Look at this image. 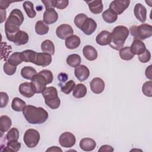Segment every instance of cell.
Listing matches in <instances>:
<instances>
[{"mask_svg":"<svg viewBox=\"0 0 152 152\" xmlns=\"http://www.w3.org/2000/svg\"><path fill=\"white\" fill-rule=\"evenodd\" d=\"M18 90L20 93L27 98H30L35 94V91L31 83L24 82L20 84Z\"/></svg>","mask_w":152,"mask_h":152,"instance_id":"9a60e30c","label":"cell"},{"mask_svg":"<svg viewBox=\"0 0 152 152\" xmlns=\"http://www.w3.org/2000/svg\"><path fill=\"white\" fill-rule=\"evenodd\" d=\"M134 13L137 18L141 23H144L147 19V10L146 8L140 3L137 4L134 8Z\"/></svg>","mask_w":152,"mask_h":152,"instance_id":"e0dca14e","label":"cell"},{"mask_svg":"<svg viewBox=\"0 0 152 152\" xmlns=\"http://www.w3.org/2000/svg\"><path fill=\"white\" fill-rule=\"evenodd\" d=\"M83 53L84 57L90 61H94L97 58L96 49L91 45H86L83 49Z\"/></svg>","mask_w":152,"mask_h":152,"instance_id":"44dd1931","label":"cell"},{"mask_svg":"<svg viewBox=\"0 0 152 152\" xmlns=\"http://www.w3.org/2000/svg\"><path fill=\"white\" fill-rule=\"evenodd\" d=\"M42 2L45 5V8L47 10L55 8L56 0H42Z\"/></svg>","mask_w":152,"mask_h":152,"instance_id":"bcb514c9","label":"cell"},{"mask_svg":"<svg viewBox=\"0 0 152 152\" xmlns=\"http://www.w3.org/2000/svg\"><path fill=\"white\" fill-rule=\"evenodd\" d=\"M142 92L147 97H151L152 96V81L151 80L146 81L143 84Z\"/></svg>","mask_w":152,"mask_h":152,"instance_id":"ab89813d","label":"cell"},{"mask_svg":"<svg viewBox=\"0 0 152 152\" xmlns=\"http://www.w3.org/2000/svg\"><path fill=\"white\" fill-rule=\"evenodd\" d=\"M75 86V82L73 80H69L65 83L64 85L61 86V91L66 94H68L71 92V91H73Z\"/></svg>","mask_w":152,"mask_h":152,"instance_id":"f35d334b","label":"cell"},{"mask_svg":"<svg viewBox=\"0 0 152 152\" xmlns=\"http://www.w3.org/2000/svg\"><path fill=\"white\" fill-rule=\"evenodd\" d=\"M23 60L21 57V52H14L12 53L8 59L7 62H8L10 64L14 66H17L18 65L21 64Z\"/></svg>","mask_w":152,"mask_h":152,"instance_id":"74e56055","label":"cell"},{"mask_svg":"<svg viewBox=\"0 0 152 152\" xmlns=\"http://www.w3.org/2000/svg\"><path fill=\"white\" fill-rule=\"evenodd\" d=\"M80 38L78 36L73 34L65 39V45L68 49H74L80 46Z\"/></svg>","mask_w":152,"mask_h":152,"instance_id":"cb8c5ba5","label":"cell"},{"mask_svg":"<svg viewBox=\"0 0 152 152\" xmlns=\"http://www.w3.org/2000/svg\"><path fill=\"white\" fill-rule=\"evenodd\" d=\"M81 61V56L78 54H71L68 56L66 58L67 64L73 68H75L78 66Z\"/></svg>","mask_w":152,"mask_h":152,"instance_id":"d6a6232c","label":"cell"},{"mask_svg":"<svg viewBox=\"0 0 152 152\" xmlns=\"http://www.w3.org/2000/svg\"><path fill=\"white\" fill-rule=\"evenodd\" d=\"M37 74L36 70L33 67L30 66H24L21 70V75L26 80H31Z\"/></svg>","mask_w":152,"mask_h":152,"instance_id":"f1b7e54d","label":"cell"},{"mask_svg":"<svg viewBox=\"0 0 152 152\" xmlns=\"http://www.w3.org/2000/svg\"><path fill=\"white\" fill-rule=\"evenodd\" d=\"M111 34V42L109 45L112 49L119 50L122 49L129 34L128 28L124 26L115 27Z\"/></svg>","mask_w":152,"mask_h":152,"instance_id":"3957f363","label":"cell"},{"mask_svg":"<svg viewBox=\"0 0 152 152\" xmlns=\"http://www.w3.org/2000/svg\"><path fill=\"white\" fill-rule=\"evenodd\" d=\"M76 142L75 135L70 132H64L59 137V143L62 147L71 148Z\"/></svg>","mask_w":152,"mask_h":152,"instance_id":"ba28073f","label":"cell"},{"mask_svg":"<svg viewBox=\"0 0 152 152\" xmlns=\"http://www.w3.org/2000/svg\"><path fill=\"white\" fill-rule=\"evenodd\" d=\"M26 103L21 99L19 97H15L12 99L11 103L12 109L17 112L23 111V109L26 107Z\"/></svg>","mask_w":152,"mask_h":152,"instance_id":"836d02e7","label":"cell"},{"mask_svg":"<svg viewBox=\"0 0 152 152\" xmlns=\"http://www.w3.org/2000/svg\"><path fill=\"white\" fill-rule=\"evenodd\" d=\"M41 50L43 52L53 55L55 53V45L50 40H45L41 44Z\"/></svg>","mask_w":152,"mask_h":152,"instance_id":"83f0119b","label":"cell"},{"mask_svg":"<svg viewBox=\"0 0 152 152\" xmlns=\"http://www.w3.org/2000/svg\"><path fill=\"white\" fill-rule=\"evenodd\" d=\"M52 59V56L49 54L44 52L36 53L33 64L38 66L45 67L50 64Z\"/></svg>","mask_w":152,"mask_h":152,"instance_id":"8fae6325","label":"cell"},{"mask_svg":"<svg viewBox=\"0 0 152 152\" xmlns=\"http://www.w3.org/2000/svg\"><path fill=\"white\" fill-rule=\"evenodd\" d=\"M0 95H1V105L0 107L1 108H3L4 107H5L9 101V97L8 96L7 94V93L5 92H3L1 91L0 93Z\"/></svg>","mask_w":152,"mask_h":152,"instance_id":"f6af8a7d","label":"cell"},{"mask_svg":"<svg viewBox=\"0 0 152 152\" xmlns=\"http://www.w3.org/2000/svg\"><path fill=\"white\" fill-rule=\"evenodd\" d=\"M58 19V14L54 8L47 9L43 13V21L48 25L55 23Z\"/></svg>","mask_w":152,"mask_h":152,"instance_id":"2e32d148","label":"cell"},{"mask_svg":"<svg viewBox=\"0 0 152 152\" xmlns=\"http://www.w3.org/2000/svg\"><path fill=\"white\" fill-rule=\"evenodd\" d=\"M88 4L90 11L94 14H98L101 13L103 10V5L101 0L86 1Z\"/></svg>","mask_w":152,"mask_h":152,"instance_id":"7402d4cb","label":"cell"},{"mask_svg":"<svg viewBox=\"0 0 152 152\" xmlns=\"http://www.w3.org/2000/svg\"><path fill=\"white\" fill-rule=\"evenodd\" d=\"M23 7L29 18H34L36 15V12L34 9L33 4L31 1H24L23 4Z\"/></svg>","mask_w":152,"mask_h":152,"instance_id":"1f68e13d","label":"cell"},{"mask_svg":"<svg viewBox=\"0 0 152 152\" xmlns=\"http://www.w3.org/2000/svg\"><path fill=\"white\" fill-rule=\"evenodd\" d=\"M102 18L105 22L111 24L117 20L118 15L108 8L102 13Z\"/></svg>","mask_w":152,"mask_h":152,"instance_id":"f546056e","label":"cell"},{"mask_svg":"<svg viewBox=\"0 0 152 152\" xmlns=\"http://www.w3.org/2000/svg\"><path fill=\"white\" fill-rule=\"evenodd\" d=\"M46 104L52 109H58L61 104V100L58 96V91L55 87H46L42 92Z\"/></svg>","mask_w":152,"mask_h":152,"instance_id":"277c9868","label":"cell"},{"mask_svg":"<svg viewBox=\"0 0 152 152\" xmlns=\"http://www.w3.org/2000/svg\"><path fill=\"white\" fill-rule=\"evenodd\" d=\"M12 125V121L10 117L7 115H2L0 117V131L2 137L4 132L8 131Z\"/></svg>","mask_w":152,"mask_h":152,"instance_id":"484cf974","label":"cell"},{"mask_svg":"<svg viewBox=\"0 0 152 152\" xmlns=\"http://www.w3.org/2000/svg\"><path fill=\"white\" fill-rule=\"evenodd\" d=\"M68 75L66 74L65 73H64V72L60 73L58 75V80H59L60 83H62V85L63 83H65L68 80ZM61 86H60V87Z\"/></svg>","mask_w":152,"mask_h":152,"instance_id":"f907efd6","label":"cell"},{"mask_svg":"<svg viewBox=\"0 0 152 152\" xmlns=\"http://www.w3.org/2000/svg\"><path fill=\"white\" fill-rule=\"evenodd\" d=\"M114 149L113 148L109 145H103L102 146L100 147V148L99 149L98 151L99 152H105V151H107V152H112V151H113Z\"/></svg>","mask_w":152,"mask_h":152,"instance_id":"c3c4849f","label":"cell"},{"mask_svg":"<svg viewBox=\"0 0 152 152\" xmlns=\"http://www.w3.org/2000/svg\"><path fill=\"white\" fill-rule=\"evenodd\" d=\"M119 56L123 60L129 61L134 57V55L131 52L129 46H125L119 50Z\"/></svg>","mask_w":152,"mask_h":152,"instance_id":"e575fe53","label":"cell"},{"mask_svg":"<svg viewBox=\"0 0 152 152\" xmlns=\"http://www.w3.org/2000/svg\"><path fill=\"white\" fill-rule=\"evenodd\" d=\"M74 30L72 27L66 24L59 25L56 29V34L61 39L65 40L69 36L73 35Z\"/></svg>","mask_w":152,"mask_h":152,"instance_id":"30bf717a","label":"cell"},{"mask_svg":"<svg viewBox=\"0 0 152 152\" xmlns=\"http://www.w3.org/2000/svg\"><path fill=\"white\" fill-rule=\"evenodd\" d=\"M31 83L35 93H42L48 84L47 80L43 75L39 72L36 74L31 80Z\"/></svg>","mask_w":152,"mask_h":152,"instance_id":"52a82bcc","label":"cell"},{"mask_svg":"<svg viewBox=\"0 0 152 152\" xmlns=\"http://www.w3.org/2000/svg\"><path fill=\"white\" fill-rule=\"evenodd\" d=\"M130 1H122V0H115L111 2L109 5L110 10L114 12L117 15H120L123 13L125 10L129 7Z\"/></svg>","mask_w":152,"mask_h":152,"instance_id":"9c48e42d","label":"cell"},{"mask_svg":"<svg viewBox=\"0 0 152 152\" xmlns=\"http://www.w3.org/2000/svg\"><path fill=\"white\" fill-rule=\"evenodd\" d=\"M19 138V131L16 128H12L10 129L6 135L5 136V141L10 142L14 141H18Z\"/></svg>","mask_w":152,"mask_h":152,"instance_id":"8d00e7d4","label":"cell"},{"mask_svg":"<svg viewBox=\"0 0 152 152\" xmlns=\"http://www.w3.org/2000/svg\"><path fill=\"white\" fill-rule=\"evenodd\" d=\"M75 77L80 81L86 80L90 76L89 69L84 65H79L74 69Z\"/></svg>","mask_w":152,"mask_h":152,"instance_id":"4fadbf2b","label":"cell"},{"mask_svg":"<svg viewBox=\"0 0 152 152\" xmlns=\"http://www.w3.org/2000/svg\"><path fill=\"white\" fill-rule=\"evenodd\" d=\"M129 31L134 39L143 40L152 36V26L147 23L141 24L138 26H132Z\"/></svg>","mask_w":152,"mask_h":152,"instance_id":"5b68a950","label":"cell"},{"mask_svg":"<svg viewBox=\"0 0 152 152\" xmlns=\"http://www.w3.org/2000/svg\"><path fill=\"white\" fill-rule=\"evenodd\" d=\"M79 145L83 150L86 151H91L96 147V142L92 138H83L80 141Z\"/></svg>","mask_w":152,"mask_h":152,"instance_id":"ffe728a7","label":"cell"},{"mask_svg":"<svg viewBox=\"0 0 152 152\" xmlns=\"http://www.w3.org/2000/svg\"><path fill=\"white\" fill-rule=\"evenodd\" d=\"M14 1H0V10H5L6 8H7L9 5H10L11 3L13 2Z\"/></svg>","mask_w":152,"mask_h":152,"instance_id":"681fc988","label":"cell"},{"mask_svg":"<svg viewBox=\"0 0 152 152\" xmlns=\"http://www.w3.org/2000/svg\"><path fill=\"white\" fill-rule=\"evenodd\" d=\"M131 50L134 55H139L142 53L147 49L145 44L140 40L134 39L131 45Z\"/></svg>","mask_w":152,"mask_h":152,"instance_id":"d6986e66","label":"cell"},{"mask_svg":"<svg viewBox=\"0 0 152 152\" xmlns=\"http://www.w3.org/2000/svg\"><path fill=\"white\" fill-rule=\"evenodd\" d=\"M3 69L4 72L8 75H12L15 73L17 66L10 64L8 62H6L4 64Z\"/></svg>","mask_w":152,"mask_h":152,"instance_id":"60d3db41","label":"cell"},{"mask_svg":"<svg viewBox=\"0 0 152 152\" xmlns=\"http://www.w3.org/2000/svg\"><path fill=\"white\" fill-rule=\"evenodd\" d=\"M49 27L43 21L39 20L36 22L35 25V31L37 34L45 35L48 33Z\"/></svg>","mask_w":152,"mask_h":152,"instance_id":"4dcf8cb0","label":"cell"},{"mask_svg":"<svg viewBox=\"0 0 152 152\" xmlns=\"http://www.w3.org/2000/svg\"><path fill=\"white\" fill-rule=\"evenodd\" d=\"M151 59V53L148 49H146L142 53L138 55V59L142 63H147Z\"/></svg>","mask_w":152,"mask_h":152,"instance_id":"7bdbcfd3","label":"cell"},{"mask_svg":"<svg viewBox=\"0 0 152 152\" xmlns=\"http://www.w3.org/2000/svg\"><path fill=\"white\" fill-rule=\"evenodd\" d=\"M96 43L100 46L109 45L111 42V34L107 30H102L96 37Z\"/></svg>","mask_w":152,"mask_h":152,"instance_id":"ac0fdd59","label":"cell"},{"mask_svg":"<svg viewBox=\"0 0 152 152\" xmlns=\"http://www.w3.org/2000/svg\"><path fill=\"white\" fill-rule=\"evenodd\" d=\"M1 10V23H2L4 20L6 19V10Z\"/></svg>","mask_w":152,"mask_h":152,"instance_id":"db71d44e","label":"cell"},{"mask_svg":"<svg viewBox=\"0 0 152 152\" xmlns=\"http://www.w3.org/2000/svg\"><path fill=\"white\" fill-rule=\"evenodd\" d=\"M21 143L18 142V141L5 142V145H1V149L4 148V149L1 150V151H12L17 152L19 151L21 148Z\"/></svg>","mask_w":152,"mask_h":152,"instance_id":"d4e9b609","label":"cell"},{"mask_svg":"<svg viewBox=\"0 0 152 152\" xmlns=\"http://www.w3.org/2000/svg\"><path fill=\"white\" fill-rule=\"evenodd\" d=\"M151 66L152 65H149L145 69V76L147 78H148L150 80H151V78H152V75H151Z\"/></svg>","mask_w":152,"mask_h":152,"instance_id":"816d5d0a","label":"cell"},{"mask_svg":"<svg viewBox=\"0 0 152 152\" xmlns=\"http://www.w3.org/2000/svg\"><path fill=\"white\" fill-rule=\"evenodd\" d=\"M24 15L21 10H13L5 23V32L7 39L13 42L15 35L19 31L20 27L24 21Z\"/></svg>","mask_w":152,"mask_h":152,"instance_id":"6da1fadb","label":"cell"},{"mask_svg":"<svg viewBox=\"0 0 152 152\" xmlns=\"http://www.w3.org/2000/svg\"><path fill=\"white\" fill-rule=\"evenodd\" d=\"M22 112L26 120L31 124H42L49 116L48 112L43 107L33 105L26 106Z\"/></svg>","mask_w":152,"mask_h":152,"instance_id":"7a4b0ae2","label":"cell"},{"mask_svg":"<svg viewBox=\"0 0 152 152\" xmlns=\"http://www.w3.org/2000/svg\"><path fill=\"white\" fill-rule=\"evenodd\" d=\"M87 92V87L84 84H78L75 85L73 92H72V95L74 97L77 99H80L84 97Z\"/></svg>","mask_w":152,"mask_h":152,"instance_id":"4316f807","label":"cell"},{"mask_svg":"<svg viewBox=\"0 0 152 152\" xmlns=\"http://www.w3.org/2000/svg\"><path fill=\"white\" fill-rule=\"evenodd\" d=\"M97 28L96 22L91 18L87 17L80 27V30L86 35L92 34Z\"/></svg>","mask_w":152,"mask_h":152,"instance_id":"7c38bea8","label":"cell"},{"mask_svg":"<svg viewBox=\"0 0 152 152\" xmlns=\"http://www.w3.org/2000/svg\"><path fill=\"white\" fill-rule=\"evenodd\" d=\"M90 86L92 92L95 94H100L104 90L105 84L102 78L99 77H96L91 81Z\"/></svg>","mask_w":152,"mask_h":152,"instance_id":"5bb4252c","label":"cell"},{"mask_svg":"<svg viewBox=\"0 0 152 152\" xmlns=\"http://www.w3.org/2000/svg\"><path fill=\"white\" fill-rule=\"evenodd\" d=\"M39 73L45 77V78L47 80L48 84H50L52 82V81L53 80V76L52 72L50 70L43 69V70L40 71Z\"/></svg>","mask_w":152,"mask_h":152,"instance_id":"ee69618b","label":"cell"},{"mask_svg":"<svg viewBox=\"0 0 152 152\" xmlns=\"http://www.w3.org/2000/svg\"><path fill=\"white\" fill-rule=\"evenodd\" d=\"M88 17L83 13H80L77 14L75 18H74V24L76 26V27H77L78 28H80L81 25L83 24V23H84V21H85V20Z\"/></svg>","mask_w":152,"mask_h":152,"instance_id":"b9f144b4","label":"cell"},{"mask_svg":"<svg viewBox=\"0 0 152 152\" xmlns=\"http://www.w3.org/2000/svg\"><path fill=\"white\" fill-rule=\"evenodd\" d=\"M69 1L68 0H56V8L60 10H64L68 5Z\"/></svg>","mask_w":152,"mask_h":152,"instance_id":"7dc6e473","label":"cell"},{"mask_svg":"<svg viewBox=\"0 0 152 152\" xmlns=\"http://www.w3.org/2000/svg\"><path fill=\"white\" fill-rule=\"evenodd\" d=\"M36 53H37L36 52L33 50L27 49L21 52V54L22 59L24 62L33 63L34 61V58L36 56Z\"/></svg>","mask_w":152,"mask_h":152,"instance_id":"d590c367","label":"cell"},{"mask_svg":"<svg viewBox=\"0 0 152 152\" xmlns=\"http://www.w3.org/2000/svg\"><path fill=\"white\" fill-rule=\"evenodd\" d=\"M40 134L38 131L34 129H27L23 137V140L25 144L28 148H34L39 143L40 141Z\"/></svg>","mask_w":152,"mask_h":152,"instance_id":"8992f818","label":"cell"},{"mask_svg":"<svg viewBox=\"0 0 152 152\" xmlns=\"http://www.w3.org/2000/svg\"><path fill=\"white\" fill-rule=\"evenodd\" d=\"M46 151H62V150L58 147L53 146V147H50V148L47 149Z\"/></svg>","mask_w":152,"mask_h":152,"instance_id":"f5cc1de1","label":"cell"},{"mask_svg":"<svg viewBox=\"0 0 152 152\" xmlns=\"http://www.w3.org/2000/svg\"><path fill=\"white\" fill-rule=\"evenodd\" d=\"M28 35L26 31L20 30L15 35L12 42L17 46L24 45L28 42Z\"/></svg>","mask_w":152,"mask_h":152,"instance_id":"603a6c76","label":"cell"}]
</instances>
